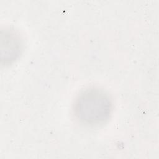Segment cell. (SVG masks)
<instances>
[{"mask_svg": "<svg viewBox=\"0 0 159 159\" xmlns=\"http://www.w3.org/2000/svg\"><path fill=\"white\" fill-rule=\"evenodd\" d=\"M112 107V99L105 90L89 87L77 96L73 110L76 118L81 123L96 125L109 118Z\"/></svg>", "mask_w": 159, "mask_h": 159, "instance_id": "1", "label": "cell"}, {"mask_svg": "<svg viewBox=\"0 0 159 159\" xmlns=\"http://www.w3.org/2000/svg\"><path fill=\"white\" fill-rule=\"evenodd\" d=\"M1 60L5 63L14 61L20 54L22 42L20 35L14 30L5 29L1 32Z\"/></svg>", "mask_w": 159, "mask_h": 159, "instance_id": "2", "label": "cell"}]
</instances>
